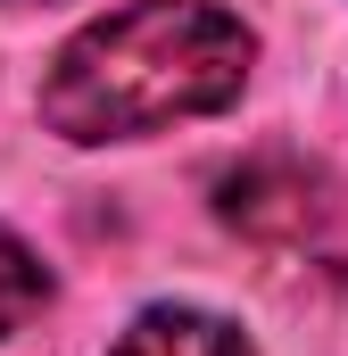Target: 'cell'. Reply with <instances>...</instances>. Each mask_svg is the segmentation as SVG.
Returning <instances> with one entry per match:
<instances>
[{
    "mask_svg": "<svg viewBox=\"0 0 348 356\" xmlns=\"http://www.w3.org/2000/svg\"><path fill=\"white\" fill-rule=\"evenodd\" d=\"M8 8H42V0H8Z\"/></svg>",
    "mask_w": 348,
    "mask_h": 356,
    "instance_id": "obj_5",
    "label": "cell"
},
{
    "mask_svg": "<svg viewBox=\"0 0 348 356\" xmlns=\"http://www.w3.org/2000/svg\"><path fill=\"white\" fill-rule=\"evenodd\" d=\"M108 356H249V340L207 307H150V315H133V332Z\"/></svg>",
    "mask_w": 348,
    "mask_h": 356,
    "instance_id": "obj_3",
    "label": "cell"
},
{
    "mask_svg": "<svg viewBox=\"0 0 348 356\" xmlns=\"http://www.w3.org/2000/svg\"><path fill=\"white\" fill-rule=\"evenodd\" d=\"M258 67V33L216 0H133L91 17L42 75V124L75 149L141 141L182 116L232 108Z\"/></svg>",
    "mask_w": 348,
    "mask_h": 356,
    "instance_id": "obj_1",
    "label": "cell"
},
{
    "mask_svg": "<svg viewBox=\"0 0 348 356\" xmlns=\"http://www.w3.org/2000/svg\"><path fill=\"white\" fill-rule=\"evenodd\" d=\"M216 216L241 241H258V249H290V241L324 232L332 199H324V175L299 149H258V158H241V166L216 175Z\"/></svg>",
    "mask_w": 348,
    "mask_h": 356,
    "instance_id": "obj_2",
    "label": "cell"
},
{
    "mask_svg": "<svg viewBox=\"0 0 348 356\" xmlns=\"http://www.w3.org/2000/svg\"><path fill=\"white\" fill-rule=\"evenodd\" d=\"M42 298H50V273H42V257L0 224V340L17 332V323H33L42 315Z\"/></svg>",
    "mask_w": 348,
    "mask_h": 356,
    "instance_id": "obj_4",
    "label": "cell"
}]
</instances>
